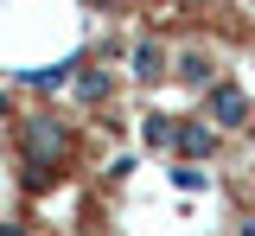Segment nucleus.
I'll return each instance as SVG.
<instances>
[{"mask_svg": "<svg viewBox=\"0 0 255 236\" xmlns=\"http://www.w3.org/2000/svg\"><path fill=\"white\" fill-rule=\"evenodd\" d=\"M70 153V128L58 115H26L19 121V160H26V192H45Z\"/></svg>", "mask_w": 255, "mask_h": 236, "instance_id": "nucleus-1", "label": "nucleus"}, {"mask_svg": "<svg viewBox=\"0 0 255 236\" xmlns=\"http://www.w3.org/2000/svg\"><path fill=\"white\" fill-rule=\"evenodd\" d=\"M249 90H243V83H230V77H223V83H211V90H204V121H211V128H249Z\"/></svg>", "mask_w": 255, "mask_h": 236, "instance_id": "nucleus-2", "label": "nucleus"}, {"mask_svg": "<svg viewBox=\"0 0 255 236\" xmlns=\"http://www.w3.org/2000/svg\"><path fill=\"white\" fill-rule=\"evenodd\" d=\"M185 166H198L204 153H217V128L211 121H179V147H172Z\"/></svg>", "mask_w": 255, "mask_h": 236, "instance_id": "nucleus-3", "label": "nucleus"}, {"mask_svg": "<svg viewBox=\"0 0 255 236\" xmlns=\"http://www.w3.org/2000/svg\"><path fill=\"white\" fill-rule=\"evenodd\" d=\"M128 64H134V77H140V83H159V77L172 70V58H166V45H159V38H140V45L128 51Z\"/></svg>", "mask_w": 255, "mask_h": 236, "instance_id": "nucleus-4", "label": "nucleus"}, {"mask_svg": "<svg viewBox=\"0 0 255 236\" xmlns=\"http://www.w3.org/2000/svg\"><path fill=\"white\" fill-rule=\"evenodd\" d=\"M172 77H179V83H191V90H211V83H223V77H217V64H211V51H185Z\"/></svg>", "mask_w": 255, "mask_h": 236, "instance_id": "nucleus-5", "label": "nucleus"}, {"mask_svg": "<svg viewBox=\"0 0 255 236\" xmlns=\"http://www.w3.org/2000/svg\"><path fill=\"white\" fill-rule=\"evenodd\" d=\"M140 140L159 147V153H172L179 147V115H140Z\"/></svg>", "mask_w": 255, "mask_h": 236, "instance_id": "nucleus-6", "label": "nucleus"}, {"mask_svg": "<svg viewBox=\"0 0 255 236\" xmlns=\"http://www.w3.org/2000/svg\"><path fill=\"white\" fill-rule=\"evenodd\" d=\"M70 90H77V102H90V109H96V102H109V96H115V77H109V70H90V64H83Z\"/></svg>", "mask_w": 255, "mask_h": 236, "instance_id": "nucleus-7", "label": "nucleus"}, {"mask_svg": "<svg viewBox=\"0 0 255 236\" xmlns=\"http://www.w3.org/2000/svg\"><path fill=\"white\" fill-rule=\"evenodd\" d=\"M77 70H83V58H64V64L26 70V83H32V90H64V83H77Z\"/></svg>", "mask_w": 255, "mask_h": 236, "instance_id": "nucleus-8", "label": "nucleus"}, {"mask_svg": "<svg viewBox=\"0 0 255 236\" xmlns=\"http://www.w3.org/2000/svg\"><path fill=\"white\" fill-rule=\"evenodd\" d=\"M172 185H179V192H204V185H211V172H204V166H185V160H179V166H172Z\"/></svg>", "mask_w": 255, "mask_h": 236, "instance_id": "nucleus-9", "label": "nucleus"}, {"mask_svg": "<svg viewBox=\"0 0 255 236\" xmlns=\"http://www.w3.org/2000/svg\"><path fill=\"white\" fill-rule=\"evenodd\" d=\"M0 236H26V224H0Z\"/></svg>", "mask_w": 255, "mask_h": 236, "instance_id": "nucleus-10", "label": "nucleus"}, {"mask_svg": "<svg viewBox=\"0 0 255 236\" xmlns=\"http://www.w3.org/2000/svg\"><path fill=\"white\" fill-rule=\"evenodd\" d=\"M6 115H13V102H6V90H0V121H6Z\"/></svg>", "mask_w": 255, "mask_h": 236, "instance_id": "nucleus-11", "label": "nucleus"}, {"mask_svg": "<svg viewBox=\"0 0 255 236\" xmlns=\"http://www.w3.org/2000/svg\"><path fill=\"white\" fill-rule=\"evenodd\" d=\"M236 236H255V217H243V230H236Z\"/></svg>", "mask_w": 255, "mask_h": 236, "instance_id": "nucleus-12", "label": "nucleus"}]
</instances>
